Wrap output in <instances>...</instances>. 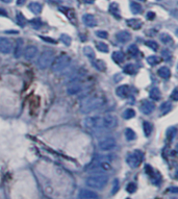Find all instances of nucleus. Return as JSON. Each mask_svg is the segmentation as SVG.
Returning a JSON list of instances; mask_svg holds the SVG:
<instances>
[{"mask_svg":"<svg viewBox=\"0 0 178 199\" xmlns=\"http://www.w3.org/2000/svg\"><path fill=\"white\" fill-rule=\"evenodd\" d=\"M140 1H146V0H140Z\"/></svg>","mask_w":178,"mask_h":199,"instance_id":"864d4df0","label":"nucleus"},{"mask_svg":"<svg viewBox=\"0 0 178 199\" xmlns=\"http://www.w3.org/2000/svg\"><path fill=\"white\" fill-rule=\"evenodd\" d=\"M127 199H129V198H127Z\"/></svg>","mask_w":178,"mask_h":199,"instance_id":"5fc2aeb1","label":"nucleus"},{"mask_svg":"<svg viewBox=\"0 0 178 199\" xmlns=\"http://www.w3.org/2000/svg\"><path fill=\"white\" fill-rule=\"evenodd\" d=\"M22 50H23V41L21 39L17 40L16 42V46L14 48V57L16 58H19L22 54Z\"/></svg>","mask_w":178,"mask_h":199,"instance_id":"a211bd4d","label":"nucleus"},{"mask_svg":"<svg viewBox=\"0 0 178 199\" xmlns=\"http://www.w3.org/2000/svg\"><path fill=\"white\" fill-rule=\"evenodd\" d=\"M147 18H148L149 20H153L155 18V13H153V12H148V13H147Z\"/></svg>","mask_w":178,"mask_h":199,"instance_id":"de8ad7c7","label":"nucleus"},{"mask_svg":"<svg viewBox=\"0 0 178 199\" xmlns=\"http://www.w3.org/2000/svg\"><path fill=\"white\" fill-rule=\"evenodd\" d=\"M136 190V185L134 182H129L128 185L126 186V191L128 193H134Z\"/></svg>","mask_w":178,"mask_h":199,"instance_id":"ea45409f","label":"nucleus"},{"mask_svg":"<svg viewBox=\"0 0 178 199\" xmlns=\"http://www.w3.org/2000/svg\"><path fill=\"white\" fill-rule=\"evenodd\" d=\"M112 60H114L115 63L117 64H121L123 63L124 60H125V55L122 51H115L112 52V55H111Z\"/></svg>","mask_w":178,"mask_h":199,"instance_id":"412c9836","label":"nucleus"},{"mask_svg":"<svg viewBox=\"0 0 178 199\" xmlns=\"http://www.w3.org/2000/svg\"><path fill=\"white\" fill-rule=\"evenodd\" d=\"M82 22L84 23V25L89 26V27H95L97 25V20L96 18L91 14H86L83 15L82 17Z\"/></svg>","mask_w":178,"mask_h":199,"instance_id":"dca6fc26","label":"nucleus"},{"mask_svg":"<svg viewBox=\"0 0 178 199\" xmlns=\"http://www.w3.org/2000/svg\"><path fill=\"white\" fill-rule=\"evenodd\" d=\"M161 62V58L156 57V55H151V57H147V63L151 66H155V65H158Z\"/></svg>","mask_w":178,"mask_h":199,"instance_id":"c85d7f7f","label":"nucleus"},{"mask_svg":"<svg viewBox=\"0 0 178 199\" xmlns=\"http://www.w3.org/2000/svg\"><path fill=\"white\" fill-rule=\"evenodd\" d=\"M130 10H131V12H132V14L137 15L142 12V5H141L140 3H137V2H131Z\"/></svg>","mask_w":178,"mask_h":199,"instance_id":"cd10ccee","label":"nucleus"},{"mask_svg":"<svg viewBox=\"0 0 178 199\" xmlns=\"http://www.w3.org/2000/svg\"><path fill=\"white\" fill-rule=\"evenodd\" d=\"M0 15H1V16H7V14H6V12L4 11V10H2V8H0Z\"/></svg>","mask_w":178,"mask_h":199,"instance_id":"09e8293b","label":"nucleus"},{"mask_svg":"<svg viewBox=\"0 0 178 199\" xmlns=\"http://www.w3.org/2000/svg\"><path fill=\"white\" fill-rule=\"evenodd\" d=\"M116 94L121 98H127L130 94V88L127 85H122L116 90Z\"/></svg>","mask_w":178,"mask_h":199,"instance_id":"2eb2a0df","label":"nucleus"},{"mask_svg":"<svg viewBox=\"0 0 178 199\" xmlns=\"http://www.w3.org/2000/svg\"><path fill=\"white\" fill-rule=\"evenodd\" d=\"M140 108H141V111H142L143 114L149 115V114H151L153 111H154L155 104L153 103L152 101H150V100H144L142 102V104H141Z\"/></svg>","mask_w":178,"mask_h":199,"instance_id":"ddd939ff","label":"nucleus"},{"mask_svg":"<svg viewBox=\"0 0 178 199\" xmlns=\"http://www.w3.org/2000/svg\"><path fill=\"white\" fill-rule=\"evenodd\" d=\"M170 98H171L173 101H177V100H178V90H177V89H174V90H173V92H172Z\"/></svg>","mask_w":178,"mask_h":199,"instance_id":"37998d69","label":"nucleus"},{"mask_svg":"<svg viewBox=\"0 0 178 199\" xmlns=\"http://www.w3.org/2000/svg\"><path fill=\"white\" fill-rule=\"evenodd\" d=\"M149 96H150V98H151L152 100L157 101V100L161 99V91H159L158 88H152L151 90H150V92H149Z\"/></svg>","mask_w":178,"mask_h":199,"instance_id":"5701e85b","label":"nucleus"},{"mask_svg":"<svg viewBox=\"0 0 178 199\" xmlns=\"http://www.w3.org/2000/svg\"><path fill=\"white\" fill-rule=\"evenodd\" d=\"M128 53H129L131 57H136L137 53H139V48L136 47V45H130L128 47Z\"/></svg>","mask_w":178,"mask_h":199,"instance_id":"f704fd0d","label":"nucleus"},{"mask_svg":"<svg viewBox=\"0 0 178 199\" xmlns=\"http://www.w3.org/2000/svg\"><path fill=\"white\" fill-rule=\"evenodd\" d=\"M108 182V175L103 173H96L93 175H90L86 179V183L87 187L95 190H101L106 186Z\"/></svg>","mask_w":178,"mask_h":199,"instance_id":"f03ea898","label":"nucleus"},{"mask_svg":"<svg viewBox=\"0 0 178 199\" xmlns=\"http://www.w3.org/2000/svg\"><path fill=\"white\" fill-rule=\"evenodd\" d=\"M116 39H117L118 41L121 42V43H126L128 41H130L131 35L128 32H125V30H123V32H119L117 35H116Z\"/></svg>","mask_w":178,"mask_h":199,"instance_id":"f3484780","label":"nucleus"},{"mask_svg":"<svg viewBox=\"0 0 178 199\" xmlns=\"http://www.w3.org/2000/svg\"><path fill=\"white\" fill-rule=\"evenodd\" d=\"M71 63V57L67 54H61L57 57H55L52 62L51 69L53 72H61L64 69H66Z\"/></svg>","mask_w":178,"mask_h":199,"instance_id":"7ed1b4c3","label":"nucleus"},{"mask_svg":"<svg viewBox=\"0 0 178 199\" xmlns=\"http://www.w3.org/2000/svg\"><path fill=\"white\" fill-rule=\"evenodd\" d=\"M119 11V8H118V4L117 3H112L111 5V13L114 15V16L117 18V19H120V15H118L117 14V12Z\"/></svg>","mask_w":178,"mask_h":199,"instance_id":"e433bc0d","label":"nucleus"},{"mask_svg":"<svg viewBox=\"0 0 178 199\" xmlns=\"http://www.w3.org/2000/svg\"><path fill=\"white\" fill-rule=\"evenodd\" d=\"M28 7L36 15H39L41 12H42V5H41L39 2H31V3H29V7Z\"/></svg>","mask_w":178,"mask_h":199,"instance_id":"b1692460","label":"nucleus"},{"mask_svg":"<svg viewBox=\"0 0 178 199\" xmlns=\"http://www.w3.org/2000/svg\"><path fill=\"white\" fill-rule=\"evenodd\" d=\"M161 55H162V57H165V60H167V61H168V60H169V58H170V57H172L171 52H170V51H169V50H168V49H165V50L161 52Z\"/></svg>","mask_w":178,"mask_h":199,"instance_id":"49530a36","label":"nucleus"},{"mask_svg":"<svg viewBox=\"0 0 178 199\" xmlns=\"http://www.w3.org/2000/svg\"><path fill=\"white\" fill-rule=\"evenodd\" d=\"M97 50H99L100 52H104V53H107L108 52V46L103 42H99L96 44Z\"/></svg>","mask_w":178,"mask_h":199,"instance_id":"7c9ffc66","label":"nucleus"},{"mask_svg":"<svg viewBox=\"0 0 178 199\" xmlns=\"http://www.w3.org/2000/svg\"><path fill=\"white\" fill-rule=\"evenodd\" d=\"M145 45L147 46V47H149L150 49H152V50H154V51H156L158 49V44L154 41H146Z\"/></svg>","mask_w":178,"mask_h":199,"instance_id":"c9c22d12","label":"nucleus"},{"mask_svg":"<svg viewBox=\"0 0 178 199\" xmlns=\"http://www.w3.org/2000/svg\"><path fill=\"white\" fill-rule=\"evenodd\" d=\"M123 71L128 75H134L136 73V67L133 64H128L123 68Z\"/></svg>","mask_w":178,"mask_h":199,"instance_id":"393cba45","label":"nucleus"},{"mask_svg":"<svg viewBox=\"0 0 178 199\" xmlns=\"http://www.w3.org/2000/svg\"><path fill=\"white\" fill-rule=\"evenodd\" d=\"M172 108V104L170 102H164L161 105V114H167L168 112H170Z\"/></svg>","mask_w":178,"mask_h":199,"instance_id":"72a5a7b5","label":"nucleus"},{"mask_svg":"<svg viewBox=\"0 0 178 199\" xmlns=\"http://www.w3.org/2000/svg\"><path fill=\"white\" fill-rule=\"evenodd\" d=\"M94 1H95V0H83L84 3H87V4H92L94 3Z\"/></svg>","mask_w":178,"mask_h":199,"instance_id":"3c124183","label":"nucleus"},{"mask_svg":"<svg viewBox=\"0 0 178 199\" xmlns=\"http://www.w3.org/2000/svg\"><path fill=\"white\" fill-rule=\"evenodd\" d=\"M134 116H136V112H134V110H132V108H127L123 113V118L126 120L131 119V118H133Z\"/></svg>","mask_w":178,"mask_h":199,"instance_id":"2f4dec72","label":"nucleus"},{"mask_svg":"<svg viewBox=\"0 0 178 199\" xmlns=\"http://www.w3.org/2000/svg\"><path fill=\"white\" fill-rule=\"evenodd\" d=\"M83 53L86 54L87 57L90 58V60H95V58H96L95 52H94L93 48L90 47V46H86V47L83 48Z\"/></svg>","mask_w":178,"mask_h":199,"instance_id":"bb28decb","label":"nucleus"},{"mask_svg":"<svg viewBox=\"0 0 178 199\" xmlns=\"http://www.w3.org/2000/svg\"><path fill=\"white\" fill-rule=\"evenodd\" d=\"M142 160L143 154L140 151H134L128 155L126 162L131 168H137L141 165V163H142Z\"/></svg>","mask_w":178,"mask_h":199,"instance_id":"6e6552de","label":"nucleus"},{"mask_svg":"<svg viewBox=\"0 0 178 199\" xmlns=\"http://www.w3.org/2000/svg\"><path fill=\"white\" fill-rule=\"evenodd\" d=\"M119 180L118 179H115L114 180V183H112V190H111V192H112V194H116L118 191V189H119Z\"/></svg>","mask_w":178,"mask_h":199,"instance_id":"c03bdc74","label":"nucleus"},{"mask_svg":"<svg viewBox=\"0 0 178 199\" xmlns=\"http://www.w3.org/2000/svg\"><path fill=\"white\" fill-rule=\"evenodd\" d=\"M12 50V42L9 41L7 38L0 37V52L4 54H7V53H11Z\"/></svg>","mask_w":178,"mask_h":199,"instance_id":"9b49d317","label":"nucleus"},{"mask_svg":"<svg viewBox=\"0 0 178 199\" xmlns=\"http://www.w3.org/2000/svg\"><path fill=\"white\" fill-rule=\"evenodd\" d=\"M83 91V83L80 79H73L67 87V92L69 95H77Z\"/></svg>","mask_w":178,"mask_h":199,"instance_id":"0eeeda50","label":"nucleus"},{"mask_svg":"<svg viewBox=\"0 0 178 199\" xmlns=\"http://www.w3.org/2000/svg\"><path fill=\"white\" fill-rule=\"evenodd\" d=\"M111 169V164L103 160H94L92 163L90 165H87V167L86 168L87 171H90V172H97V173L105 172V171H109Z\"/></svg>","mask_w":178,"mask_h":199,"instance_id":"39448f33","label":"nucleus"},{"mask_svg":"<svg viewBox=\"0 0 178 199\" xmlns=\"http://www.w3.org/2000/svg\"><path fill=\"white\" fill-rule=\"evenodd\" d=\"M175 133H176V128H174V127H171L170 129L168 130V138L172 140L175 137Z\"/></svg>","mask_w":178,"mask_h":199,"instance_id":"79ce46f5","label":"nucleus"},{"mask_svg":"<svg viewBox=\"0 0 178 199\" xmlns=\"http://www.w3.org/2000/svg\"><path fill=\"white\" fill-rule=\"evenodd\" d=\"M37 53V48L33 45H29V46H27L26 49L24 50L23 55L27 61H30V60H32V58L36 57Z\"/></svg>","mask_w":178,"mask_h":199,"instance_id":"4468645a","label":"nucleus"},{"mask_svg":"<svg viewBox=\"0 0 178 199\" xmlns=\"http://www.w3.org/2000/svg\"><path fill=\"white\" fill-rule=\"evenodd\" d=\"M83 125L91 129H100L103 128L102 124V117L95 116V117H87L83 120Z\"/></svg>","mask_w":178,"mask_h":199,"instance_id":"423d86ee","label":"nucleus"},{"mask_svg":"<svg viewBox=\"0 0 178 199\" xmlns=\"http://www.w3.org/2000/svg\"><path fill=\"white\" fill-rule=\"evenodd\" d=\"M25 2H26V0H18L17 1V4L18 5H23Z\"/></svg>","mask_w":178,"mask_h":199,"instance_id":"8fccbe9b","label":"nucleus"},{"mask_svg":"<svg viewBox=\"0 0 178 199\" xmlns=\"http://www.w3.org/2000/svg\"><path fill=\"white\" fill-rule=\"evenodd\" d=\"M157 74H158L159 77H161V78L168 79L169 77L171 76V71H170V69H169L167 66H164V67H161L157 70Z\"/></svg>","mask_w":178,"mask_h":199,"instance_id":"6ab92c4d","label":"nucleus"},{"mask_svg":"<svg viewBox=\"0 0 178 199\" xmlns=\"http://www.w3.org/2000/svg\"><path fill=\"white\" fill-rule=\"evenodd\" d=\"M125 137H126V139L128 141H132V140L136 139V132H134L131 128H127L125 130Z\"/></svg>","mask_w":178,"mask_h":199,"instance_id":"473e14b6","label":"nucleus"},{"mask_svg":"<svg viewBox=\"0 0 178 199\" xmlns=\"http://www.w3.org/2000/svg\"><path fill=\"white\" fill-rule=\"evenodd\" d=\"M92 65L94 66V68H96V69L98 71H100V72L106 70L105 62H103L101 60H96V58H95V60H92Z\"/></svg>","mask_w":178,"mask_h":199,"instance_id":"aec40b11","label":"nucleus"},{"mask_svg":"<svg viewBox=\"0 0 178 199\" xmlns=\"http://www.w3.org/2000/svg\"><path fill=\"white\" fill-rule=\"evenodd\" d=\"M17 21H18V23L20 24L22 27H24L25 24H26V19H25V17L21 13L17 14Z\"/></svg>","mask_w":178,"mask_h":199,"instance_id":"4c0bfd02","label":"nucleus"},{"mask_svg":"<svg viewBox=\"0 0 178 199\" xmlns=\"http://www.w3.org/2000/svg\"><path fill=\"white\" fill-rule=\"evenodd\" d=\"M61 40H62V42L64 43L65 45H67V46H69L71 44V38L70 37H69L68 35H66V33H64V35H62L61 36Z\"/></svg>","mask_w":178,"mask_h":199,"instance_id":"58836bf2","label":"nucleus"},{"mask_svg":"<svg viewBox=\"0 0 178 199\" xmlns=\"http://www.w3.org/2000/svg\"><path fill=\"white\" fill-rule=\"evenodd\" d=\"M96 36L100 39H107L108 38V33L104 32V30H98L96 32Z\"/></svg>","mask_w":178,"mask_h":199,"instance_id":"a19ab883","label":"nucleus"},{"mask_svg":"<svg viewBox=\"0 0 178 199\" xmlns=\"http://www.w3.org/2000/svg\"><path fill=\"white\" fill-rule=\"evenodd\" d=\"M143 129H144V133H145V136L150 137V135L152 133L153 126H152L151 123L148 122V121H145V122L143 123Z\"/></svg>","mask_w":178,"mask_h":199,"instance_id":"a878e982","label":"nucleus"},{"mask_svg":"<svg viewBox=\"0 0 178 199\" xmlns=\"http://www.w3.org/2000/svg\"><path fill=\"white\" fill-rule=\"evenodd\" d=\"M161 41L164 43V44H173V39L170 35L168 33H161V37H159Z\"/></svg>","mask_w":178,"mask_h":199,"instance_id":"c756f323","label":"nucleus"},{"mask_svg":"<svg viewBox=\"0 0 178 199\" xmlns=\"http://www.w3.org/2000/svg\"><path fill=\"white\" fill-rule=\"evenodd\" d=\"M53 58H54V52H53L51 49H47V50L43 51L41 55L37 58V67L40 68L41 70L47 69L50 65L52 64Z\"/></svg>","mask_w":178,"mask_h":199,"instance_id":"20e7f679","label":"nucleus"},{"mask_svg":"<svg viewBox=\"0 0 178 199\" xmlns=\"http://www.w3.org/2000/svg\"><path fill=\"white\" fill-rule=\"evenodd\" d=\"M117 123H118L117 117L114 116V115H106V116L102 117L103 128H105V129L115 128V127L117 126Z\"/></svg>","mask_w":178,"mask_h":199,"instance_id":"9d476101","label":"nucleus"},{"mask_svg":"<svg viewBox=\"0 0 178 199\" xmlns=\"http://www.w3.org/2000/svg\"><path fill=\"white\" fill-rule=\"evenodd\" d=\"M127 25L132 29H140L142 27V21L140 19H129L127 20Z\"/></svg>","mask_w":178,"mask_h":199,"instance_id":"4be33fe9","label":"nucleus"},{"mask_svg":"<svg viewBox=\"0 0 178 199\" xmlns=\"http://www.w3.org/2000/svg\"><path fill=\"white\" fill-rule=\"evenodd\" d=\"M98 147L102 151L112 150L116 147V140L114 138H104L99 141Z\"/></svg>","mask_w":178,"mask_h":199,"instance_id":"1a4fd4ad","label":"nucleus"},{"mask_svg":"<svg viewBox=\"0 0 178 199\" xmlns=\"http://www.w3.org/2000/svg\"><path fill=\"white\" fill-rule=\"evenodd\" d=\"M78 199H99V196L91 190L82 189L78 194Z\"/></svg>","mask_w":178,"mask_h":199,"instance_id":"f8f14e48","label":"nucleus"},{"mask_svg":"<svg viewBox=\"0 0 178 199\" xmlns=\"http://www.w3.org/2000/svg\"><path fill=\"white\" fill-rule=\"evenodd\" d=\"M104 98L99 95H93L86 97L80 103V112L82 114H90L92 112L99 110L104 105Z\"/></svg>","mask_w":178,"mask_h":199,"instance_id":"f257e3e1","label":"nucleus"},{"mask_svg":"<svg viewBox=\"0 0 178 199\" xmlns=\"http://www.w3.org/2000/svg\"><path fill=\"white\" fill-rule=\"evenodd\" d=\"M40 38L42 39L43 41H46V42L50 43V44H56V43H57L54 39H51V38H49V37H42V36H41Z\"/></svg>","mask_w":178,"mask_h":199,"instance_id":"a18cd8bd","label":"nucleus"},{"mask_svg":"<svg viewBox=\"0 0 178 199\" xmlns=\"http://www.w3.org/2000/svg\"><path fill=\"white\" fill-rule=\"evenodd\" d=\"M2 2H4V3H11L12 0H1Z\"/></svg>","mask_w":178,"mask_h":199,"instance_id":"603ef678","label":"nucleus"}]
</instances>
